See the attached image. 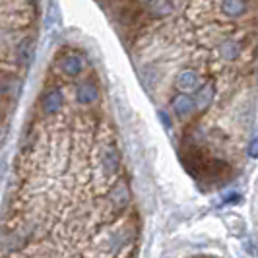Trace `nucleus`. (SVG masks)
Returning <instances> with one entry per match:
<instances>
[{
  "instance_id": "nucleus-15",
  "label": "nucleus",
  "mask_w": 258,
  "mask_h": 258,
  "mask_svg": "<svg viewBox=\"0 0 258 258\" xmlns=\"http://www.w3.org/2000/svg\"><path fill=\"white\" fill-rule=\"evenodd\" d=\"M159 116H161V120H163V124H165V128H171V118H167V113H163V111H159Z\"/></svg>"
},
{
  "instance_id": "nucleus-4",
  "label": "nucleus",
  "mask_w": 258,
  "mask_h": 258,
  "mask_svg": "<svg viewBox=\"0 0 258 258\" xmlns=\"http://www.w3.org/2000/svg\"><path fill=\"white\" fill-rule=\"evenodd\" d=\"M97 97H99V90H97V86H95L91 80H84V82H80L76 86L78 103L90 105V103H93V101H97Z\"/></svg>"
},
{
  "instance_id": "nucleus-9",
  "label": "nucleus",
  "mask_w": 258,
  "mask_h": 258,
  "mask_svg": "<svg viewBox=\"0 0 258 258\" xmlns=\"http://www.w3.org/2000/svg\"><path fill=\"white\" fill-rule=\"evenodd\" d=\"M118 167H120V154L115 146H109L105 150V171L107 175H115Z\"/></svg>"
},
{
  "instance_id": "nucleus-7",
  "label": "nucleus",
  "mask_w": 258,
  "mask_h": 258,
  "mask_svg": "<svg viewBox=\"0 0 258 258\" xmlns=\"http://www.w3.org/2000/svg\"><path fill=\"white\" fill-rule=\"evenodd\" d=\"M246 2L245 0H221V12L229 18H241L246 14Z\"/></svg>"
},
{
  "instance_id": "nucleus-14",
  "label": "nucleus",
  "mask_w": 258,
  "mask_h": 258,
  "mask_svg": "<svg viewBox=\"0 0 258 258\" xmlns=\"http://www.w3.org/2000/svg\"><path fill=\"white\" fill-rule=\"evenodd\" d=\"M246 154H248V157H252V159L258 157V134H254L250 144L246 146Z\"/></svg>"
},
{
  "instance_id": "nucleus-10",
  "label": "nucleus",
  "mask_w": 258,
  "mask_h": 258,
  "mask_svg": "<svg viewBox=\"0 0 258 258\" xmlns=\"http://www.w3.org/2000/svg\"><path fill=\"white\" fill-rule=\"evenodd\" d=\"M128 186L124 182H118L115 188L111 190V202L115 204V208H124L128 204Z\"/></svg>"
},
{
  "instance_id": "nucleus-17",
  "label": "nucleus",
  "mask_w": 258,
  "mask_h": 258,
  "mask_svg": "<svg viewBox=\"0 0 258 258\" xmlns=\"http://www.w3.org/2000/svg\"><path fill=\"white\" fill-rule=\"evenodd\" d=\"M140 2H146V4H150V2H154V0H140Z\"/></svg>"
},
{
  "instance_id": "nucleus-11",
  "label": "nucleus",
  "mask_w": 258,
  "mask_h": 258,
  "mask_svg": "<svg viewBox=\"0 0 258 258\" xmlns=\"http://www.w3.org/2000/svg\"><path fill=\"white\" fill-rule=\"evenodd\" d=\"M22 91V82L18 78H4L2 82V95L4 99H16Z\"/></svg>"
},
{
  "instance_id": "nucleus-6",
  "label": "nucleus",
  "mask_w": 258,
  "mask_h": 258,
  "mask_svg": "<svg viewBox=\"0 0 258 258\" xmlns=\"http://www.w3.org/2000/svg\"><path fill=\"white\" fill-rule=\"evenodd\" d=\"M33 56H35V43L33 39H22L18 43V60L22 66H29L33 62Z\"/></svg>"
},
{
  "instance_id": "nucleus-12",
  "label": "nucleus",
  "mask_w": 258,
  "mask_h": 258,
  "mask_svg": "<svg viewBox=\"0 0 258 258\" xmlns=\"http://www.w3.org/2000/svg\"><path fill=\"white\" fill-rule=\"evenodd\" d=\"M220 54L225 58V60H235L239 54H241V47L237 41L233 39H225L223 43L220 45Z\"/></svg>"
},
{
  "instance_id": "nucleus-5",
  "label": "nucleus",
  "mask_w": 258,
  "mask_h": 258,
  "mask_svg": "<svg viewBox=\"0 0 258 258\" xmlns=\"http://www.w3.org/2000/svg\"><path fill=\"white\" fill-rule=\"evenodd\" d=\"M41 107H43V113L45 115H54V113H58L60 111V107H62V91L60 90H49L45 95H43V99H41Z\"/></svg>"
},
{
  "instance_id": "nucleus-16",
  "label": "nucleus",
  "mask_w": 258,
  "mask_h": 258,
  "mask_svg": "<svg viewBox=\"0 0 258 258\" xmlns=\"http://www.w3.org/2000/svg\"><path fill=\"white\" fill-rule=\"evenodd\" d=\"M27 2H29V4H37V0H27Z\"/></svg>"
},
{
  "instance_id": "nucleus-8",
  "label": "nucleus",
  "mask_w": 258,
  "mask_h": 258,
  "mask_svg": "<svg viewBox=\"0 0 258 258\" xmlns=\"http://www.w3.org/2000/svg\"><path fill=\"white\" fill-rule=\"evenodd\" d=\"M214 95H216V86H214L212 82L204 84V86L198 90V95H196V107H198L200 111L208 109V107L212 105V101H214Z\"/></svg>"
},
{
  "instance_id": "nucleus-2",
  "label": "nucleus",
  "mask_w": 258,
  "mask_h": 258,
  "mask_svg": "<svg viewBox=\"0 0 258 258\" xmlns=\"http://www.w3.org/2000/svg\"><path fill=\"white\" fill-rule=\"evenodd\" d=\"M175 86H177V90L184 91V93L198 90V86H200V74L196 70H190V68L181 70L177 80H175Z\"/></svg>"
},
{
  "instance_id": "nucleus-1",
  "label": "nucleus",
  "mask_w": 258,
  "mask_h": 258,
  "mask_svg": "<svg viewBox=\"0 0 258 258\" xmlns=\"http://www.w3.org/2000/svg\"><path fill=\"white\" fill-rule=\"evenodd\" d=\"M58 68H60V72L68 78H76L82 74V70H84V60H82V56L76 54V52H64L60 58H58Z\"/></svg>"
},
{
  "instance_id": "nucleus-3",
  "label": "nucleus",
  "mask_w": 258,
  "mask_h": 258,
  "mask_svg": "<svg viewBox=\"0 0 258 258\" xmlns=\"http://www.w3.org/2000/svg\"><path fill=\"white\" fill-rule=\"evenodd\" d=\"M196 109H198V107H196V99L190 97L188 93L181 91L179 95H175V97H173V111L181 116V118L190 116Z\"/></svg>"
},
{
  "instance_id": "nucleus-13",
  "label": "nucleus",
  "mask_w": 258,
  "mask_h": 258,
  "mask_svg": "<svg viewBox=\"0 0 258 258\" xmlns=\"http://www.w3.org/2000/svg\"><path fill=\"white\" fill-rule=\"evenodd\" d=\"M150 4H152V12L155 16H169V14L173 12V6H171L169 0H154Z\"/></svg>"
}]
</instances>
